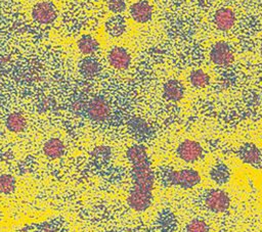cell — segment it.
<instances>
[{"instance_id":"1","label":"cell","mask_w":262,"mask_h":232,"mask_svg":"<svg viewBox=\"0 0 262 232\" xmlns=\"http://www.w3.org/2000/svg\"><path fill=\"white\" fill-rule=\"evenodd\" d=\"M132 186L127 197L129 207L135 212L146 211L152 202L154 173L149 158L131 163Z\"/></svg>"},{"instance_id":"2","label":"cell","mask_w":262,"mask_h":232,"mask_svg":"<svg viewBox=\"0 0 262 232\" xmlns=\"http://www.w3.org/2000/svg\"><path fill=\"white\" fill-rule=\"evenodd\" d=\"M162 181L166 186L191 189L201 183L202 177L200 173L193 169L171 170L163 174Z\"/></svg>"},{"instance_id":"3","label":"cell","mask_w":262,"mask_h":232,"mask_svg":"<svg viewBox=\"0 0 262 232\" xmlns=\"http://www.w3.org/2000/svg\"><path fill=\"white\" fill-rule=\"evenodd\" d=\"M204 200L206 207L215 214L224 213L230 205V198L228 194L219 188L211 189L208 191Z\"/></svg>"},{"instance_id":"4","label":"cell","mask_w":262,"mask_h":232,"mask_svg":"<svg viewBox=\"0 0 262 232\" xmlns=\"http://www.w3.org/2000/svg\"><path fill=\"white\" fill-rule=\"evenodd\" d=\"M176 154L181 160L191 164L203 157L204 149L199 142L191 139H185L177 146Z\"/></svg>"},{"instance_id":"5","label":"cell","mask_w":262,"mask_h":232,"mask_svg":"<svg viewBox=\"0 0 262 232\" xmlns=\"http://www.w3.org/2000/svg\"><path fill=\"white\" fill-rule=\"evenodd\" d=\"M237 155L246 165H249L254 169H262V149L256 144H243L237 150Z\"/></svg>"},{"instance_id":"6","label":"cell","mask_w":262,"mask_h":232,"mask_svg":"<svg viewBox=\"0 0 262 232\" xmlns=\"http://www.w3.org/2000/svg\"><path fill=\"white\" fill-rule=\"evenodd\" d=\"M32 16L38 24L48 25L56 19L57 10L52 2L41 1L34 5L32 9Z\"/></svg>"},{"instance_id":"7","label":"cell","mask_w":262,"mask_h":232,"mask_svg":"<svg viewBox=\"0 0 262 232\" xmlns=\"http://www.w3.org/2000/svg\"><path fill=\"white\" fill-rule=\"evenodd\" d=\"M210 59L216 65H227L233 61L234 55L230 45L224 41H218L211 47Z\"/></svg>"},{"instance_id":"8","label":"cell","mask_w":262,"mask_h":232,"mask_svg":"<svg viewBox=\"0 0 262 232\" xmlns=\"http://www.w3.org/2000/svg\"><path fill=\"white\" fill-rule=\"evenodd\" d=\"M87 113L93 121H104L111 112L110 104L101 96L94 97L90 100V102L87 105Z\"/></svg>"},{"instance_id":"9","label":"cell","mask_w":262,"mask_h":232,"mask_svg":"<svg viewBox=\"0 0 262 232\" xmlns=\"http://www.w3.org/2000/svg\"><path fill=\"white\" fill-rule=\"evenodd\" d=\"M107 61L117 69H126L131 63V55L126 48L114 46L107 53Z\"/></svg>"},{"instance_id":"10","label":"cell","mask_w":262,"mask_h":232,"mask_svg":"<svg viewBox=\"0 0 262 232\" xmlns=\"http://www.w3.org/2000/svg\"><path fill=\"white\" fill-rule=\"evenodd\" d=\"M130 15L134 21L145 24L151 19L152 6L146 0L136 1L130 7Z\"/></svg>"},{"instance_id":"11","label":"cell","mask_w":262,"mask_h":232,"mask_svg":"<svg viewBox=\"0 0 262 232\" xmlns=\"http://www.w3.org/2000/svg\"><path fill=\"white\" fill-rule=\"evenodd\" d=\"M213 20L219 31L227 32L235 24V13L229 7H221L215 12Z\"/></svg>"},{"instance_id":"12","label":"cell","mask_w":262,"mask_h":232,"mask_svg":"<svg viewBox=\"0 0 262 232\" xmlns=\"http://www.w3.org/2000/svg\"><path fill=\"white\" fill-rule=\"evenodd\" d=\"M184 92L185 90L182 83L175 79L168 80L163 86V96L165 99L172 102L180 101L184 97Z\"/></svg>"},{"instance_id":"13","label":"cell","mask_w":262,"mask_h":232,"mask_svg":"<svg viewBox=\"0 0 262 232\" xmlns=\"http://www.w3.org/2000/svg\"><path fill=\"white\" fill-rule=\"evenodd\" d=\"M66 151L64 143L59 138H50L43 145V152L46 157L50 159L59 158Z\"/></svg>"},{"instance_id":"14","label":"cell","mask_w":262,"mask_h":232,"mask_svg":"<svg viewBox=\"0 0 262 232\" xmlns=\"http://www.w3.org/2000/svg\"><path fill=\"white\" fill-rule=\"evenodd\" d=\"M79 51L86 56L95 54L99 50V42L91 35H83L77 42Z\"/></svg>"},{"instance_id":"15","label":"cell","mask_w":262,"mask_h":232,"mask_svg":"<svg viewBox=\"0 0 262 232\" xmlns=\"http://www.w3.org/2000/svg\"><path fill=\"white\" fill-rule=\"evenodd\" d=\"M126 20L121 15H114L105 22V31L112 37L122 36L126 32Z\"/></svg>"},{"instance_id":"16","label":"cell","mask_w":262,"mask_h":232,"mask_svg":"<svg viewBox=\"0 0 262 232\" xmlns=\"http://www.w3.org/2000/svg\"><path fill=\"white\" fill-rule=\"evenodd\" d=\"M100 63L91 56H86L79 62V71L85 78H93L100 72Z\"/></svg>"},{"instance_id":"17","label":"cell","mask_w":262,"mask_h":232,"mask_svg":"<svg viewBox=\"0 0 262 232\" xmlns=\"http://www.w3.org/2000/svg\"><path fill=\"white\" fill-rule=\"evenodd\" d=\"M210 178L217 185H224L230 180V171L228 167L222 163L214 165L210 170Z\"/></svg>"},{"instance_id":"18","label":"cell","mask_w":262,"mask_h":232,"mask_svg":"<svg viewBox=\"0 0 262 232\" xmlns=\"http://www.w3.org/2000/svg\"><path fill=\"white\" fill-rule=\"evenodd\" d=\"M5 125L10 132L20 133L27 128V120L20 112H12L7 117Z\"/></svg>"},{"instance_id":"19","label":"cell","mask_w":262,"mask_h":232,"mask_svg":"<svg viewBox=\"0 0 262 232\" xmlns=\"http://www.w3.org/2000/svg\"><path fill=\"white\" fill-rule=\"evenodd\" d=\"M188 81L190 85L194 88H205L210 82V77L205 71L198 68L190 72L188 76Z\"/></svg>"},{"instance_id":"20","label":"cell","mask_w":262,"mask_h":232,"mask_svg":"<svg viewBox=\"0 0 262 232\" xmlns=\"http://www.w3.org/2000/svg\"><path fill=\"white\" fill-rule=\"evenodd\" d=\"M16 188L15 178L9 174L0 175V193L1 194H11Z\"/></svg>"},{"instance_id":"21","label":"cell","mask_w":262,"mask_h":232,"mask_svg":"<svg viewBox=\"0 0 262 232\" xmlns=\"http://www.w3.org/2000/svg\"><path fill=\"white\" fill-rule=\"evenodd\" d=\"M209 225L206 221L200 218L192 219L186 225L185 231L186 232H209Z\"/></svg>"},{"instance_id":"22","label":"cell","mask_w":262,"mask_h":232,"mask_svg":"<svg viewBox=\"0 0 262 232\" xmlns=\"http://www.w3.org/2000/svg\"><path fill=\"white\" fill-rule=\"evenodd\" d=\"M112 154L111 148L104 145H99L96 146L92 151H91V155L97 159V160H106L110 158Z\"/></svg>"},{"instance_id":"23","label":"cell","mask_w":262,"mask_h":232,"mask_svg":"<svg viewBox=\"0 0 262 232\" xmlns=\"http://www.w3.org/2000/svg\"><path fill=\"white\" fill-rule=\"evenodd\" d=\"M107 8L114 13H121L127 7L126 0H106Z\"/></svg>"},{"instance_id":"24","label":"cell","mask_w":262,"mask_h":232,"mask_svg":"<svg viewBox=\"0 0 262 232\" xmlns=\"http://www.w3.org/2000/svg\"><path fill=\"white\" fill-rule=\"evenodd\" d=\"M105 232H120V231H117V230H108V231H105Z\"/></svg>"},{"instance_id":"25","label":"cell","mask_w":262,"mask_h":232,"mask_svg":"<svg viewBox=\"0 0 262 232\" xmlns=\"http://www.w3.org/2000/svg\"><path fill=\"white\" fill-rule=\"evenodd\" d=\"M260 51H261V54H262V41H261V45H260Z\"/></svg>"},{"instance_id":"26","label":"cell","mask_w":262,"mask_h":232,"mask_svg":"<svg viewBox=\"0 0 262 232\" xmlns=\"http://www.w3.org/2000/svg\"><path fill=\"white\" fill-rule=\"evenodd\" d=\"M2 218H3V217H2V214H1V212H0V222L2 221Z\"/></svg>"},{"instance_id":"27","label":"cell","mask_w":262,"mask_h":232,"mask_svg":"<svg viewBox=\"0 0 262 232\" xmlns=\"http://www.w3.org/2000/svg\"><path fill=\"white\" fill-rule=\"evenodd\" d=\"M230 1H235V0H230Z\"/></svg>"}]
</instances>
